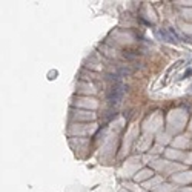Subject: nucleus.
Returning a JSON list of instances; mask_svg holds the SVG:
<instances>
[{"instance_id":"nucleus-1","label":"nucleus","mask_w":192,"mask_h":192,"mask_svg":"<svg viewBox=\"0 0 192 192\" xmlns=\"http://www.w3.org/2000/svg\"><path fill=\"white\" fill-rule=\"evenodd\" d=\"M126 89H128V86H126L125 83H122V82L112 83V85L109 86V89L106 91V100H108V103H109L111 108L118 106V105L122 103Z\"/></svg>"},{"instance_id":"nucleus-5","label":"nucleus","mask_w":192,"mask_h":192,"mask_svg":"<svg viewBox=\"0 0 192 192\" xmlns=\"http://www.w3.org/2000/svg\"><path fill=\"white\" fill-rule=\"evenodd\" d=\"M191 75H192V68H189V69L185 72V77H191Z\"/></svg>"},{"instance_id":"nucleus-2","label":"nucleus","mask_w":192,"mask_h":192,"mask_svg":"<svg viewBox=\"0 0 192 192\" xmlns=\"http://www.w3.org/2000/svg\"><path fill=\"white\" fill-rule=\"evenodd\" d=\"M74 118L78 122V120H86V122H89V120H94L95 118V115H94V112H88V111H77L75 114H74Z\"/></svg>"},{"instance_id":"nucleus-3","label":"nucleus","mask_w":192,"mask_h":192,"mask_svg":"<svg viewBox=\"0 0 192 192\" xmlns=\"http://www.w3.org/2000/svg\"><path fill=\"white\" fill-rule=\"evenodd\" d=\"M117 74L120 75V77H126V75H129V74H132V69L131 68H128V66H117Z\"/></svg>"},{"instance_id":"nucleus-4","label":"nucleus","mask_w":192,"mask_h":192,"mask_svg":"<svg viewBox=\"0 0 192 192\" xmlns=\"http://www.w3.org/2000/svg\"><path fill=\"white\" fill-rule=\"evenodd\" d=\"M123 57L128 58V60H135V58L138 57V52H131V51H128V52H123Z\"/></svg>"}]
</instances>
